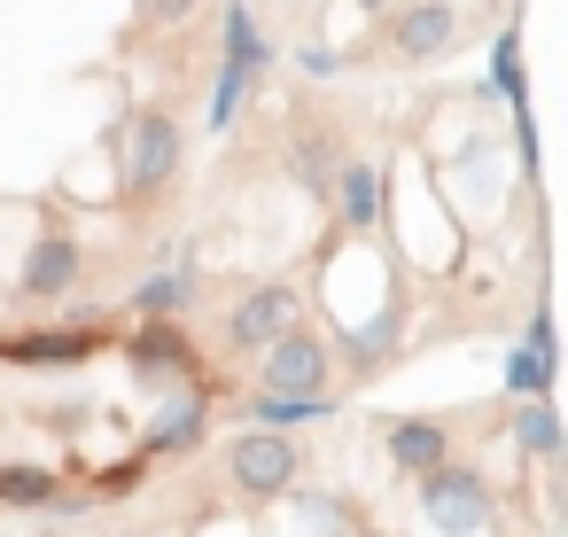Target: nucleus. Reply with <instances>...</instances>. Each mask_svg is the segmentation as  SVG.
I'll return each instance as SVG.
<instances>
[{"instance_id": "obj_15", "label": "nucleus", "mask_w": 568, "mask_h": 537, "mask_svg": "<svg viewBox=\"0 0 568 537\" xmlns=\"http://www.w3.org/2000/svg\"><path fill=\"white\" fill-rule=\"evenodd\" d=\"M397 335H405V296H389V312H374L366 327H351V335H343V351H335V366L374 374V366H389V358H397Z\"/></svg>"}, {"instance_id": "obj_11", "label": "nucleus", "mask_w": 568, "mask_h": 537, "mask_svg": "<svg viewBox=\"0 0 568 537\" xmlns=\"http://www.w3.org/2000/svg\"><path fill=\"white\" fill-rule=\"evenodd\" d=\"M343 156H351V149H343L335 118H312V110H304V118L288 125V180H296L312 203H327V188H335Z\"/></svg>"}, {"instance_id": "obj_1", "label": "nucleus", "mask_w": 568, "mask_h": 537, "mask_svg": "<svg viewBox=\"0 0 568 537\" xmlns=\"http://www.w3.org/2000/svg\"><path fill=\"white\" fill-rule=\"evenodd\" d=\"M110 172H118V211L125 219H156L172 195H180V172H187V133L164 102H133L118 125H110Z\"/></svg>"}, {"instance_id": "obj_5", "label": "nucleus", "mask_w": 568, "mask_h": 537, "mask_svg": "<svg viewBox=\"0 0 568 537\" xmlns=\"http://www.w3.org/2000/svg\"><path fill=\"white\" fill-rule=\"evenodd\" d=\"M452 48H459V9H452V0H397L389 24H374L366 55H382L389 71H428Z\"/></svg>"}, {"instance_id": "obj_18", "label": "nucleus", "mask_w": 568, "mask_h": 537, "mask_svg": "<svg viewBox=\"0 0 568 537\" xmlns=\"http://www.w3.org/2000/svg\"><path fill=\"white\" fill-rule=\"evenodd\" d=\"M506 436H514L529 459H545V467H552V459H560V444H568V436H560V413H552V397H521V405L506 413Z\"/></svg>"}, {"instance_id": "obj_24", "label": "nucleus", "mask_w": 568, "mask_h": 537, "mask_svg": "<svg viewBox=\"0 0 568 537\" xmlns=\"http://www.w3.org/2000/svg\"><path fill=\"white\" fill-rule=\"evenodd\" d=\"M296 506H304V521L312 529H327V537H351L358 529V514H351V498H335V490H288Z\"/></svg>"}, {"instance_id": "obj_4", "label": "nucleus", "mask_w": 568, "mask_h": 537, "mask_svg": "<svg viewBox=\"0 0 568 537\" xmlns=\"http://www.w3.org/2000/svg\"><path fill=\"white\" fill-rule=\"evenodd\" d=\"M118 358H125L133 389H211V374H203V351H195L187 320H141V327L118 343Z\"/></svg>"}, {"instance_id": "obj_25", "label": "nucleus", "mask_w": 568, "mask_h": 537, "mask_svg": "<svg viewBox=\"0 0 568 537\" xmlns=\"http://www.w3.org/2000/svg\"><path fill=\"white\" fill-rule=\"evenodd\" d=\"M141 483H149V459H141V452H125V459H110V467L87 483V498H125V490H141Z\"/></svg>"}, {"instance_id": "obj_20", "label": "nucleus", "mask_w": 568, "mask_h": 537, "mask_svg": "<svg viewBox=\"0 0 568 537\" xmlns=\"http://www.w3.org/2000/svg\"><path fill=\"white\" fill-rule=\"evenodd\" d=\"M203 9V0H133V9H125V48H141V40H156V32H172V24H187Z\"/></svg>"}, {"instance_id": "obj_9", "label": "nucleus", "mask_w": 568, "mask_h": 537, "mask_svg": "<svg viewBox=\"0 0 568 537\" xmlns=\"http://www.w3.org/2000/svg\"><path fill=\"white\" fill-rule=\"evenodd\" d=\"M102 351H118V335L102 327V320H55V327H17V335H0V358L9 366H24V374H79L87 358H102Z\"/></svg>"}, {"instance_id": "obj_29", "label": "nucleus", "mask_w": 568, "mask_h": 537, "mask_svg": "<svg viewBox=\"0 0 568 537\" xmlns=\"http://www.w3.org/2000/svg\"><path fill=\"white\" fill-rule=\"evenodd\" d=\"M281 9H304V0H281Z\"/></svg>"}, {"instance_id": "obj_23", "label": "nucleus", "mask_w": 568, "mask_h": 537, "mask_svg": "<svg viewBox=\"0 0 568 537\" xmlns=\"http://www.w3.org/2000/svg\"><path fill=\"white\" fill-rule=\"evenodd\" d=\"M94 421H102V405H94V397H55V405H40V413H32V428H48V436H63V444H79Z\"/></svg>"}, {"instance_id": "obj_10", "label": "nucleus", "mask_w": 568, "mask_h": 537, "mask_svg": "<svg viewBox=\"0 0 568 537\" xmlns=\"http://www.w3.org/2000/svg\"><path fill=\"white\" fill-rule=\"evenodd\" d=\"M288 320H304V296H296L288 281H257V288H242V296L226 304V320H219V351H226V358H257Z\"/></svg>"}, {"instance_id": "obj_21", "label": "nucleus", "mask_w": 568, "mask_h": 537, "mask_svg": "<svg viewBox=\"0 0 568 537\" xmlns=\"http://www.w3.org/2000/svg\"><path fill=\"white\" fill-rule=\"evenodd\" d=\"M490 87L506 94V110H514V118H529V79H521V40H514V32H498V40H490Z\"/></svg>"}, {"instance_id": "obj_6", "label": "nucleus", "mask_w": 568, "mask_h": 537, "mask_svg": "<svg viewBox=\"0 0 568 537\" xmlns=\"http://www.w3.org/2000/svg\"><path fill=\"white\" fill-rule=\"evenodd\" d=\"M257 389H273V397H327L335 389V343L312 320H288L257 351Z\"/></svg>"}, {"instance_id": "obj_8", "label": "nucleus", "mask_w": 568, "mask_h": 537, "mask_svg": "<svg viewBox=\"0 0 568 537\" xmlns=\"http://www.w3.org/2000/svg\"><path fill=\"white\" fill-rule=\"evenodd\" d=\"M79 281H87V242H79V226L63 211H48L32 250H24V265H17V296L24 304H63Z\"/></svg>"}, {"instance_id": "obj_26", "label": "nucleus", "mask_w": 568, "mask_h": 537, "mask_svg": "<svg viewBox=\"0 0 568 537\" xmlns=\"http://www.w3.org/2000/svg\"><path fill=\"white\" fill-rule=\"evenodd\" d=\"M343 63H351V55H343V48H327V40H304V48H296V71H304V79H335Z\"/></svg>"}, {"instance_id": "obj_19", "label": "nucleus", "mask_w": 568, "mask_h": 537, "mask_svg": "<svg viewBox=\"0 0 568 537\" xmlns=\"http://www.w3.org/2000/svg\"><path fill=\"white\" fill-rule=\"evenodd\" d=\"M304 421H335V389H327V397H273V389L250 397V428H281V436H296Z\"/></svg>"}, {"instance_id": "obj_28", "label": "nucleus", "mask_w": 568, "mask_h": 537, "mask_svg": "<svg viewBox=\"0 0 568 537\" xmlns=\"http://www.w3.org/2000/svg\"><path fill=\"white\" fill-rule=\"evenodd\" d=\"M351 537H389V529H351Z\"/></svg>"}, {"instance_id": "obj_17", "label": "nucleus", "mask_w": 568, "mask_h": 537, "mask_svg": "<svg viewBox=\"0 0 568 537\" xmlns=\"http://www.w3.org/2000/svg\"><path fill=\"white\" fill-rule=\"evenodd\" d=\"M63 498V475L40 467V459H0V506H17V514H48Z\"/></svg>"}, {"instance_id": "obj_3", "label": "nucleus", "mask_w": 568, "mask_h": 537, "mask_svg": "<svg viewBox=\"0 0 568 537\" xmlns=\"http://www.w3.org/2000/svg\"><path fill=\"white\" fill-rule=\"evenodd\" d=\"M413 490H420V521L428 529H444V537H483L490 521H498V483L475 467V459H444V467H428V475H413Z\"/></svg>"}, {"instance_id": "obj_27", "label": "nucleus", "mask_w": 568, "mask_h": 537, "mask_svg": "<svg viewBox=\"0 0 568 537\" xmlns=\"http://www.w3.org/2000/svg\"><path fill=\"white\" fill-rule=\"evenodd\" d=\"M351 9H366V17H382V0H351Z\"/></svg>"}, {"instance_id": "obj_2", "label": "nucleus", "mask_w": 568, "mask_h": 537, "mask_svg": "<svg viewBox=\"0 0 568 537\" xmlns=\"http://www.w3.org/2000/svg\"><path fill=\"white\" fill-rule=\"evenodd\" d=\"M273 71V40H265V24H257V9L250 0H226V24H219V87H211V133H226L234 118H242V102H250V87Z\"/></svg>"}, {"instance_id": "obj_13", "label": "nucleus", "mask_w": 568, "mask_h": 537, "mask_svg": "<svg viewBox=\"0 0 568 537\" xmlns=\"http://www.w3.org/2000/svg\"><path fill=\"white\" fill-rule=\"evenodd\" d=\"M382 203H389L382 164H374V156H343V172H335V188H327L335 226H343V234H374V226H382Z\"/></svg>"}, {"instance_id": "obj_16", "label": "nucleus", "mask_w": 568, "mask_h": 537, "mask_svg": "<svg viewBox=\"0 0 568 537\" xmlns=\"http://www.w3.org/2000/svg\"><path fill=\"white\" fill-rule=\"evenodd\" d=\"M195 296H203V273H195V257H187L180 273H149V281L133 288V312H141V320H187Z\"/></svg>"}, {"instance_id": "obj_22", "label": "nucleus", "mask_w": 568, "mask_h": 537, "mask_svg": "<svg viewBox=\"0 0 568 537\" xmlns=\"http://www.w3.org/2000/svg\"><path fill=\"white\" fill-rule=\"evenodd\" d=\"M506 397H514V405H521V397H552V351H529V343H521V351L506 358Z\"/></svg>"}, {"instance_id": "obj_14", "label": "nucleus", "mask_w": 568, "mask_h": 537, "mask_svg": "<svg viewBox=\"0 0 568 537\" xmlns=\"http://www.w3.org/2000/svg\"><path fill=\"white\" fill-rule=\"evenodd\" d=\"M211 436V389H180L156 421H149V436L133 444L141 459H172V452H195Z\"/></svg>"}, {"instance_id": "obj_7", "label": "nucleus", "mask_w": 568, "mask_h": 537, "mask_svg": "<svg viewBox=\"0 0 568 537\" xmlns=\"http://www.w3.org/2000/svg\"><path fill=\"white\" fill-rule=\"evenodd\" d=\"M226 483H234L242 498L273 506V498H288V490L304 483V444L281 436V428H242V436L226 444Z\"/></svg>"}, {"instance_id": "obj_12", "label": "nucleus", "mask_w": 568, "mask_h": 537, "mask_svg": "<svg viewBox=\"0 0 568 537\" xmlns=\"http://www.w3.org/2000/svg\"><path fill=\"white\" fill-rule=\"evenodd\" d=\"M452 444H459V428H452L444 413H397V421H382V459H389L397 475H428V467H444Z\"/></svg>"}]
</instances>
